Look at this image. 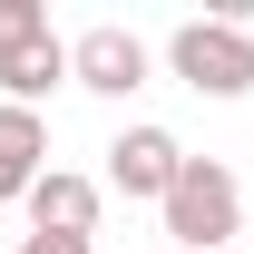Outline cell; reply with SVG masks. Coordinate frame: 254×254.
Wrapping results in <instances>:
<instances>
[{"label":"cell","mask_w":254,"mask_h":254,"mask_svg":"<svg viewBox=\"0 0 254 254\" xmlns=\"http://www.w3.org/2000/svg\"><path fill=\"white\" fill-rule=\"evenodd\" d=\"M20 205H30V235H78V245H98V205H108V186L78 176V166H49Z\"/></svg>","instance_id":"5b68a950"},{"label":"cell","mask_w":254,"mask_h":254,"mask_svg":"<svg viewBox=\"0 0 254 254\" xmlns=\"http://www.w3.org/2000/svg\"><path fill=\"white\" fill-rule=\"evenodd\" d=\"M176 166H186V147L166 137V127H118L108 137V195H127V205H157L166 186H176Z\"/></svg>","instance_id":"277c9868"},{"label":"cell","mask_w":254,"mask_h":254,"mask_svg":"<svg viewBox=\"0 0 254 254\" xmlns=\"http://www.w3.org/2000/svg\"><path fill=\"white\" fill-rule=\"evenodd\" d=\"M157 78V49L137 30H118V20H98V30L68 39V88H88V98H137Z\"/></svg>","instance_id":"3957f363"},{"label":"cell","mask_w":254,"mask_h":254,"mask_svg":"<svg viewBox=\"0 0 254 254\" xmlns=\"http://www.w3.org/2000/svg\"><path fill=\"white\" fill-rule=\"evenodd\" d=\"M20 254H98V245H78V235H20Z\"/></svg>","instance_id":"9c48e42d"},{"label":"cell","mask_w":254,"mask_h":254,"mask_svg":"<svg viewBox=\"0 0 254 254\" xmlns=\"http://www.w3.org/2000/svg\"><path fill=\"white\" fill-rule=\"evenodd\" d=\"M166 78H186L195 98H245L254 88V30L245 20H176L166 30Z\"/></svg>","instance_id":"7a4b0ae2"},{"label":"cell","mask_w":254,"mask_h":254,"mask_svg":"<svg viewBox=\"0 0 254 254\" xmlns=\"http://www.w3.org/2000/svg\"><path fill=\"white\" fill-rule=\"evenodd\" d=\"M39 176H49V118L39 108H0V205H20Z\"/></svg>","instance_id":"8992f818"},{"label":"cell","mask_w":254,"mask_h":254,"mask_svg":"<svg viewBox=\"0 0 254 254\" xmlns=\"http://www.w3.org/2000/svg\"><path fill=\"white\" fill-rule=\"evenodd\" d=\"M157 215H166V235H176L186 254H225L235 235H245V186H235L225 157H186L176 186L157 195Z\"/></svg>","instance_id":"6da1fadb"},{"label":"cell","mask_w":254,"mask_h":254,"mask_svg":"<svg viewBox=\"0 0 254 254\" xmlns=\"http://www.w3.org/2000/svg\"><path fill=\"white\" fill-rule=\"evenodd\" d=\"M30 39H49V10L39 0H0V49H30Z\"/></svg>","instance_id":"ba28073f"},{"label":"cell","mask_w":254,"mask_h":254,"mask_svg":"<svg viewBox=\"0 0 254 254\" xmlns=\"http://www.w3.org/2000/svg\"><path fill=\"white\" fill-rule=\"evenodd\" d=\"M49 88H68V39H30V49H0V108H39Z\"/></svg>","instance_id":"52a82bcc"}]
</instances>
